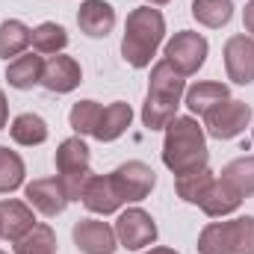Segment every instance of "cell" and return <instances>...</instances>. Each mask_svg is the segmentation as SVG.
I'll use <instances>...</instances> for the list:
<instances>
[{"mask_svg":"<svg viewBox=\"0 0 254 254\" xmlns=\"http://www.w3.org/2000/svg\"><path fill=\"white\" fill-rule=\"evenodd\" d=\"M228 190L240 198H252L254 195V157H240L234 163H228L222 169V178H219Z\"/></svg>","mask_w":254,"mask_h":254,"instance_id":"20","label":"cell"},{"mask_svg":"<svg viewBox=\"0 0 254 254\" xmlns=\"http://www.w3.org/2000/svg\"><path fill=\"white\" fill-rule=\"evenodd\" d=\"M77 24L89 39H107L116 27V9L107 0H86L77 12Z\"/></svg>","mask_w":254,"mask_h":254,"instance_id":"15","label":"cell"},{"mask_svg":"<svg viewBox=\"0 0 254 254\" xmlns=\"http://www.w3.org/2000/svg\"><path fill=\"white\" fill-rule=\"evenodd\" d=\"M234 15V3L231 0H192V18L204 27H225Z\"/></svg>","mask_w":254,"mask_h":254,"instance_id":"24","label":"cell"},{"mask_svg":"<svg viewBox=\"0 0 254 254\" xmlns=\"http://www.w3.org/2000/svg\"><path fill=\"white\" fill-rule=\"evenodd\" d=\"M198 254H254V216L210 222L198 237Z\"/></svg>","mask_w":254,"mask_h":254,"instance_id":"4","label":"cell"},{"mask_svg":"<svg viewBox=\"0 0 254 254\" xmlns=\"http://www.w3.org/2000/svg\"><path fill=\"white\" fill-rule=\"evenodd\" d=\"M15 246V254H57V234L48 225H36L30 234H24Z\"/></svg>","mask_w":254,"mask_h":254,"instance_id":"26","label":"cell"},{"mask_svg":"<svg viewBox=\"0 0 254 254\" xmlns=\"http://www.w3.org/2000/svg\"><path fill=\"white\" fill-rule=\"evenodd\" d=\"M110 178H113L116 190H119V195H122V201H142V198L151 195L154 184H157L154 169L145 166V163H139V160L122 163Z\"/></svg>","mask_w":254,"mask_h":254,"instance_id":"9","label":"cell"},{"mask_svg":"<svg viewBox=\"0 0 254 254\" xmlns=\"http://www.w3.org/2000/svg\"><path fill=\"white\" fill-rule=\"evenodd\" d=\"M231 98V92H228V86L225 83H213V80H207V83H195L190 92H187V107H190L195 116H207L210 110H216L222 101H228Z\"/></svg>","mask_w":254,"mask_h":254,"instance_id":"19","label":"cell"},{"mask_svg":"<svg viewBox=\"0 0 254 254\" xmlns=\"http://www.w3.org/2000/svg\"><path fill=\"white\" fill-rule=\"evenodd\" d=\"M130 122H133V110H130V104L116 101V104L104 107V113H101L98 127H95L92 136L101 139V142H113V139H119L127 127H130Z\"/></svg>","mask_w":254,"mask_h":254,"instance_id":"18","label":"cell"},{"mask_svg":"<svg viewBox=\"0 0 254 254\" xmlns=\"http://www.w3.org/2000/svg\"><path fill=\"white\" fill-rule=\"evenodd\" d=\"M101 113H104V107H101L98 101H77V104L71 107V113H68V122H71V127H74L77 136H92L95 127H98Z\"/></svg>","mask_w":254,"mask_h":254,"instance_id":"28","label":"cell"},{"mask_svg":"<svg viewBox=\"0 0 254 254\" xmlns=\"http://www.w3.org/2000/svg\"><path fill=\"white\" fill-rule=\"evenodd\" d=\"M6 119H9V104H6V95L0 92V130L6 127Z\"/></svg>","mask_w":254,"mask_h":254,"instance_id":"31","label":"cell"},{"mask_svg":"<svg viewBox=\"0 0 254 254\" xmlns=\"http://www.w3.org/2000/svg\"><path fill=\"white\" fill-rule=\"evenodd\" d=\"M27 204L33 210H39L42 216H60L65 207H68V195L60 178H39L33 184H27Z\"/></svg>","mask_w":254,"mask_h":254,"instance_id":"11","label":"cell"},{"mask_svg":"<svg viewBox=\"0 0 254 254\" xmlns=\"http://www.w3.org/2000/svg\"><path fill=\"white\" fill-rule=\"evenodd\" d=\"M0 228H3V240L18 243L24 234H30L36 228L33 207L24 204V201H15V198L0 201Z\"/></svg>","mask_w":254,"mask_h":254,"instance_id":"16","label":"cell"},{"mask_svg":"<svg viewBox=\"0 0 254 254\" xmlns=\"http://www.w3.org/2000/svg\"><path fill=\"white\" fill-rule=\"evenodd\" d=\"M243 204V198L240 195H234V192L228 190L219 178L210 184V190L204 192V198H201V210L207 213V216H228V213H234L237 207Z\"/></svg>","mask_w":254,"mask_h":254,"instance_id":"21","label":"cell"},{"mask_svg":"<svg viewBox=\"0 0 254 254\" xmlns=\"http://www.w3.org/2000/svg\"><path fill=\"white\" fill-rule=\"evenodd\" d=\"M80 201H83V207H86V210H92V213H101V216H107V213H116V210L125 204L110 175H92V178L86 181V187H83Z\"/></svg>","mask_w":254,"mask_h":254,"instance_id":"13","label":"cell"},{"mask_svg":"<svg viewBox=\"0 0 254 254\" xmlns=\"http://www.w3.org/2000/svg\"><path fill=\"white\" fill-rule=\"evenodd\" d=\"M42 71H45V60L39 54H21L15 57L9 68H6V80L12 89H33L42 83Z\"/></svg>","mask_w":254,"mask_h":254,"instance_id":"17","label":"cell"},{"mask_svg":"<svg viewBox=\"0 0 254 254\" xmlns=\"http://www.w3.org/2000/svg\"><path fill=\"white\" fill-rule=\"evenodd\" d=\"M0 240H3V228H0Z\"/></svg>","mask_w":254,"mask_h":254,"instance_id":"34","label":"cell"},{"mask_svg":"<svg viewBox=\"0 0 254 254\" xmlns=\"http://www.w3.org/2000/svg\"><path fill=\"white\" fill-rule=\"evenodd\" d=\"M24 184V160L0 145V192H12Z\"/></svg>","mask_w":254,"mask_h":254,"instance_id":"29","label":"cell"},{"mask_svg":"<svg viewBox=\"0 0 254 254\" xmlns=\"http://www.w3.org/2000/svg\"><path fill=\"white\" fill-rule=\"evenodd\" d=\"M9 133H12V139H15L18 145L33 148V145H42V142L48 139V125H45V119L36 116V113H21V116L12 122Z\"/></svg>","mask_w":254,"mask_h":254,"instance_id":"22","label":"cell"},{"mask_svg":"<svg viewBox=\"0 0 254 254\" xmlns=\"http://www.w3.org/2000/svg\"><path fill=\"white\" fill-rule=\"evenodd\" d=\"M116 237L119 243L125 246L127 252H139L145 246H154L157 240V225L151 219V213L133 207V210H125L116 222Z\"/></svg>","mask_w":254,"mask_h":254,"instance_id":"8","label":"cell"},{"mask_svg":"<svg viewBox=\"0 0 254 254\" xmlns=\"http://www.w3.org/2000/svg\"><path fill=\"white\" fill-rule=\"evenodd\" d=\"M225 68L234 83H240V86L254 83V39L231 36L225 45Z\"/></svg>","mask_w":254,"mask_h":254,"instance_id":"12","label":"cell"},{"mask_svg":"<svg viewBox=\"0 0 254 254\" xmlns=\"http://www.w3.org/2000/svg\"><path fill=\"white\" fill-rule=\"evenodd\" d=\"M89 163H92V157H89V148H86V142L80 136L65 139L63 145L57 148V172H60L57 178L63 181L68 201H80L86 181L92 178Z\"/></svg>","mask_w":254,"mask_h":254,"instance_id":"5","label":"cell"},{"mask_svg":"<svg viewBox=\"0 0 254 254\" xmlns=\"http://www.w3.org/2000/svg\"><path fill=\"white\" fill-rule=\"evenodd\" d=\"M207 160H210L207 139H204V130L195 119L181 116L166 127L163 163L169 166V172H175V178L207 169Z\"/></svg>","mask_w":254,"mask_h":254,"instance_id":"1","label":"cell"},{"mask_svg":"<svg viewBox=\"0 0 254 254\" xmlns=\"http://www.w3.org/2000/svg\"><path fill=\"white\" fill-rule=\"evenodd\" d=\"M30 36L33 30L21 21H3L0 24V57L9 60V57H21L27 48H30Z\"/></svg>","mask_w":254,"mask_h":254,"instance_id":"23","label":"cell"},{"mask_svg":"<svg viewBox=\"0 0 254 254\" xmlns=\"http://www.w3.org/2000/svg\"><path fill=\"white\" fill-rule=\"evenodd\" d=\"M30 45H33L36 54H60L65 45H68V33H65L60 24L45 21V24H39V27L33 30Z\"/></svg>","mask_w":254,"mask_h":254,"instance_id":"25","label":"cell"},{"mask_svg":"<svg viewBox=\"0 0 254 254\" xmlns=\"http://www.w3.org/2000/svg\"><path fill=\"white\" fill-rule=\"evenodd\" d=\"M213 181H216L213 172H210V169H201V172H192V175H181V178H175V190H178V195H181L184 201H190V204H201L204 192L210 190Z\"/></svg>","mask_w":254,"mask_h":254,"instance_id":"27","label":"cell"},{"mask_svg":"<svg viewBox=\"0 0 254 254\" xmlns=\"http://www.w3.org/2000/svg\"><path fill=\"white\" fill-rule=\"evenodd\" d=\"M71 237L83 254H116V249H119L116 228H110L107 222H98V219H80L74 225Z\"/></svg>","mask_w":254,"mask_h":254,"instance_id":"10","label":"cell"},{"mask_svg":"<svg viewBox=\"0 0 254 254\" xmlns=\"http://www.w3.org/2000/svg\"><path fill=\"white\" fill-rule=\"evenodd\" d=\"M145 254H178L175 249H151V252H145Z\"/></svg>","mask_w":254,"mask_h":254,"instance_id":"32","label":"cell"},{"mask_svg":"<svg viewBox=\"0 0 254 254\" xmlns=\"http://www.w3.org/2000/svg\"><path fill=\"white\" fill-rule=\"evenodd\" d=\"M249 122H252V107L246 101H234V98L222 101L216 110H210L204 116V127L213 139H234L249 127Z\"/></svg>","mask_w":254,"mask_h":254,"instance_id":"7","label":"cell"},{"mask_svg":"<svg viewBox=\"0 0 254 254\" xmlns=\"http://www.w3.org/2000/svg\"><path fill=\"white\" fill-rule=\"evenodd\" d=\"M243 24H246V30L254 36V0L246 3V12H243Z\"/></svg>","mask_w":254,"mask_h":254,"instance_id":"30","label":"cell"},{"mask_svg":"<svg viewBox=\"0 0 254 254\" xmlns=\"http://www.w3.org/2000/svg\"><path fill=\"white\" fill-rule=\"evenodd\" d=\"M0 254H3V252H0Z\"/></svg>","mask_w":254,"mask_h":254,"instance_id":"35","label":"cell"},{"mask_svg":"<svg viewBox=\"0 0 254 254\" xmlns=\"http://www.w3.org/2000/svg\"><path fill=\"white\" fill-rule=\"evenodd\" d=\"M148 3H157V6H160V3H169V0H148Z\"/></svg>","mask_w":254,"mask_h":254,"instance_id":"33","label":"cell"},{"mask_svg":"<svg viewBox=\"0 0 254 254\" xmlns=\"http://www.w3.org/2000/svg\"><path fill=\"white\" fill-rule=\"evenodd\" d=\"M83 74H80V65L74 63L71 57H51L45 63V71H42V86L48 92H57V95H65V92H74L80 86Z\"/></svg>","mask_w":254,"mask_h":254,"instance_id":"14","label":"cell"},{"mask_svg":"<svg viewBox=\"0 0 254 254\" xmlns=\"http://www.w3.org/2000/svg\"><path fill=\"white\" fill-rule=\"evenodd\" d=\"M207 51H210V45H207V39H204L201 33L184 30V33H178V36L166 45V60H169V65H172L178 74L190 77V74H195V71L204 65Z\"/></svg>","mask_w":254,"mask_h":254,"instance_id":"6","label":"cell"},{"mask_svg":"<svg viewBox=\"0 0 254 254\" xmlns=\"http://www.w3.org/2000/svg\"><path fill=\"white\" fill-rule=\"evenodd\" d=\"M163 36H166V21H163L160 9H151V6L133 9V12L127 15V24H125L122 57H125L133 68L151 65V57L157 54Z\"/></svg>","mask_w":254,"mask_h":254,"instance_id":"3","label":"cell"},{"mask_svg":"<svg viewBox=\"0 0 254 254\" xmlns=\"http://www.w3.org/2000/svg\"><path fill=\"white\" fill-rule=\"evenodd\" d=\"M184 92H187L184 74H178L169 65V60H160L151 68L148 98H145V107H142V125L148 130H166L178 119V107H181Z\"/></svg>","mask_w":254,"mask_h":254,"instance_id":"2","label":"cell"}]
</instances>
